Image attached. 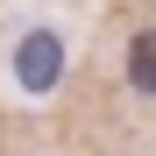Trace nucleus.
I'll return each instance as SVG.
<instances>
[{"label":"nucleus","mask_w":156,"mask_h":156,"mask_svg":"<svg viewBox=\"0 0 156 156\" xmlns=\"http://www.w3.org/2000/svg\"><path fill=\"white\" fill-rule=\"evenodd\" d=\"M14 71H21V85H29V92H50V85H57V71H64V43L57 36H29V43H21L14 50Z\"/></svg>","instance_id":"f257e3e1"},{"label":"nucleus","mask_w":156,"mask_h":156,"mask_svg":"<svg viewBox=\"0 0 156 156\" xmlns=\"http://www.w3.org/2000/svg\"><path fill=\"white\" fill-rule=\"evenodd\" d=\"M128 78H135L142 92H156V29H142L128 43Z\"/></svg>","instance_id":"f03ea898"}]
</instances>
